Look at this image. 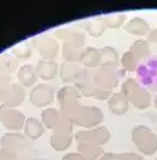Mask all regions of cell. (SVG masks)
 <instances>
[{
  "mask_svg": "<svg viewBox=\"0 0 157 160\" xmlns=\"http://www.w3.org/2000/svg\"><path fill=\"white\" fill-rule=\"evenodd\" d=\"M122 93L136 108L145 110L151 105L152 97L147 88L142 87L135 78H127L122 85Z\"/></svg>",
  "mask_w": 157,
  "mask_h": 160,
  "instance_id": "7a4b0ae2",
  "label": "cell"
},
{
  "mask_svg": "<svg viewBox=\"0 0 157 160\" xmlns=\"http://www.w3.org/2000/svg\"><path fill=\"white\" fill-rule=\"evenodd\" d=\"M19 77H20V81L25 86H31L36 79V73L34 72L31 66H24L19 72Z\"/></svg>",
  "mask_w": 157,
  "mask_h": 160,
  "instance_id": "2e32d148",
  "label": "cell"
},
{
  "mask_svg": "<svg viewBox=\"0 0 157 160\" xmlns=\"http://www.w3.org/2000/svg\"><path fill=\"white\" fill-rule=\"evenodd\" d=\"M75 139L79 142H91V144H106L109 140V131L106 128H97L89 131H81L75 135Z\"/></svg>",
  "mask_w": 157,
  "mask_h": 160,
  "instance_id": "8992f818",
  "label": "cell"
},
{
  "mask_svg": "<svg viewBox=\"0 0 157 160\" xmlns=\"http://www.w3.org/2000/svg\"><path fill=\"white\" fill-rule=\"evenodd\" d=\"M136 148L145 155L151 156L157 151V134L146 125H137L131 132Z\"/></svg>",
  "mask_w": 157,
  "mask_h": 160,
  "instance_id": "3957f363",
  "label": "cell"
},
{
  "mask_svg": "<svg viewBox=\"0 0 157 160\" xmlns=\"http://www.w3.org/2000/svg\"><path fill=\"white\" fill-rule=\"evenodd\" d=\"M118 156H120V154L108 152V154H104V155L99 156L97 160H118Z\"/></svg>",
  "mask_w": 157,
  "mask_h": 160,
  "instance_id": "44dd1931",
  "label": "cell"
},
{
  "mask_svg": "<svg viewBox=\"0 0 157 160\" xmlns=\"http://www.w3.org/2000/svg\"><path fill=\"white\" fill-rule=\"evenodd\" d=\"M79 152L87 159V160H97L103 154V149L97 144L91 142H79Z\"/></svg>",
  "mask_w": 157,
  "mask_h": 160,
  "instance_id": "8fae6325",
  "label": "cell"
},
{
  "mask_svg": "<svg viewBox=\"0 0 157 160\" xmlns=\"http://www.w3.org/2000/svg\"><path fill=\"white\" fill-rule=\"evenodd\" d=\"M55 134L52 136L50 144L52 146L58 150L62 151L64 149H67L70 145L72 141V136H70V125H67V120L65 121H60V124L55 128Z\"/></svg>",
  "mask_w": 157,
  "mask_h": 160,
  "instance_id": "5b68a950",
  "label": "cell"
},
{
  "mask_svg": "<svg viewBox=\"0 0 157 160\" xmlns=\"http://www.w3.org/2000/svg\"><path fill=\"white\" fill-rule=\"evenodd\" d=\"M62 111L65 113V117H67L65 120H70L74 124L83 128L96 126L103 120V115L101 110H98L97 107L81 106L74 100H68L63 102Z\"/></svg>",
  "mask_w": 157,
  "mask_h": 160,
  "instance_id": "6da1fadb",
  "label": "cell"
},
{
  "mask_svg": "<svg viewBox=\"0 0 157 160\" xmlns=\"http://www.w3.org/2000/svg\"><path fill=\"white\" fill-rule=\"evenodd\" d=\"M125 30L132 35L145 37V35L150 34L151 28H150V23L147 20H145L141 17H135L125 24Z\"/></svg>",
  "mask_w": 157,
  "mask_h": 160,
  "instance_id": "ba28073f",
  "label": "cell"
},
{
  "mask_svg": "<svg viewBox=\"0 0 157 160\" xmlns=\"http://www.w3.org/2000/svg\"><path fill=\"white\" fill-rule=\"evenodd\" d=\"M118 160H145L142 155L136 152H122L118 156Z\"/></svg>",
  "mask_w": 157,
  "mask_h": 160,
  "instance_id": "d6986e66",
  "label": "cell"
},
{
  "mask_svg": "<svg viewBox=\"0 0 157 160\" xmlns=\"http://www.w3.org/2000/svg\"><path fill=\"white\" fill-rule=\"evenodd\" d=\"M62 160H87L81 152H70L68 155H65Z\"/></svg>",
  "mask_w": 157,
  "mask_h": 160,
  "instance_id": "ffe728a7",
  "label": "cell"
},
{
  "mask_svg": "<svg viewBox=\"0 0 157 160\" xmlns=\"http://www.w3.org/2000/svg\"><path fill=\"white\" fill-rule=\"evenodd\" d=\"M108 107L114 115H125L128 111V100L122 92L113 93L108 100Z\"/></svg>",
  "mask_w": 157,
  "mask_h": 160,
  "instance_id": "9c48e42d",
  "label": "cell"
},
{
  "mask_svg": "<svg viewBox=\"0 0 157 160\" xmlns=\"http://www.w3.org/2000/svg\"><path fill=\"white\" fill-rule=\"evenodd\" d=\"M53 97H54V91L52 90V87L45 86V85H39L30 93V101L35 106H39V107H43V106L52 103Z\"/></svg>",
  "mask_w": 157,
  "mask_h": 160,
  "instance_id": "52a82bcc",
  "label": "cell"
},
{
  "mask_svg": "<svg viewBox=\"0 0 157 160\" xmlns=\"http://www.w3.org/2000/svg\"><path fill=\"white\" fill-rule=\"evenodd\" d=\"M153 105H155V108L157 110V95H156V97L153 98Z\"/></svg>",
  "mask_w": 157,
  "mask_h": 160,
  "instance_id": "603a6c76",
  "label": "cell"
},
{
  "mask_svg": "<svg viewBox=\"0 0 157 160\" xmlns=\"http://www.w3.org/2000/svg\"><path fill=\"white\" fill-rule=\"evenodd\" d=\"M125 18L126 15L121 14V15H113V17H108V19L106 20V24L109 27V28H117L123 24L125 22Z\"/></svg>",
  "mask_w": 157,
  "mask_h": 160,
  "instance_id": "ac0fdd59",
  "label": "cell"
},
{
  "mask_svg": "<svg viewBox=\"0 0 157 160\" xmlns=\"http://www.w3.org/2000/svg\"><path fill=\"white\" fill-rule=\"evenodd\" d=\"M130 52L133 54V57H135L137 61L150 58V56H151L150 42H148V41H145V39H138V41H136V42L131 46Z\"/></svg>",
  "mask_w": 157,
  "mask_h": 160,
  "instance_id": "30bf717a",
  "label": "cell"
},
{
  "mask_svg": "<svg viewBox=\"0 0 157 160\" xmlns=\"http://www.w3.org/2000/svg\"><path fill=\"white\" fill-rule=\"evenodd\" d=\"M24 130H25L26 136H29V138L33 139V140L40 138V136L43 135V132H44L43 125L39 122L36 118H34V117H30V118L26 120L25 126H24Z\"/></svg>",
  "mask_w": 157,
  "mask_h": 160,
  "instance_id": "4fadbf2b",
  "label": "cell"
},
{
  "mask_svg": "<svg viewBox=\"0 0 157 160\" xmlns=\"http://www.w3.org/2000/svg\"><path fill=\"white\" fill-rule=\"evenodd\" d=\"M122 64H123V67H125L126 71L133 72V71H136V68H137L138 61H137V59L133 57V54L128 51V52H126V53L123 54V57H122Z\"/></svg>",
  "mask_w": 157,
  "mask_h": 160,
  "instance_id": "e0dca14e",
  "label": "cell"
},
{
  "mask_svg": "<svg viewBox=\"0 0 157 160\" xmlns=\"http://www.w3.org/2000/svg\"><path fill=\"white\" fill-rule=\"evenodd\" d=\"M137 74L145 86L157 91V58H150L142 63L137 69Z\"/></svg>",
  "mask_w": 157,
  "mask_h": 160,
  "instance_id": "277c9868",
  "label": "cell"
},
{
  "mask_svg": "<svg viewBox=\"0 0 157 160\" xmlns=\"http://www.w3.org/2000/svg\"><path fill=\"white\" fill-rule=\"evenodd\" d=\"M57 72H58V66L53 61H40L36 68V74H39L43 79L54 78Z\"/></svg>",
  "mask_w": 157,
  "mask_h": 160,
  "instance_id": "7c38bea8",
  "label": "cell"
},
{
  "mask_svg": "<svg viewBox=\"0 0 157 160\" xmlns=\"http://www.w3.org/2000/svg\"><path fill=\"white\" fill-rule=\"evenodd\" d=\"M156 160H157V159H156Z\"/></svg>",
  "mask_w": 157,
  "mask_h": 160,
  "instance_id": "d4e9b609",
  "label": "cell"
},
{
  "mask_svg": "<svg viewBox=\"0 0 157 160\" xmlns=\"http://www.w3.org/2000/svg\"><path fill=\"white\" fill-rule=\"evenodd\" d=\"M42 118L43 122L47 125L49 129H55L60 124V118H59V112L54 108H47L42 112Z\"/></svg>",
  "mask_w": 157,
  "mask_h": 160,
  "instance_id": "5bb4252c",
  "label": "cell"
},
{
  "mask_svg": "<svg viewBox=\"0 0 157 160\" xmlns=\"http://www.w3.org/2000/svg\"><path fill=\"white\" fill-rule=\"evenodd\" d=\"M148 42H152L155 44H157V29H153L148 34Z\"/></svg>",
  "mask_w": 157,
  "mask_h": 160,
  "instance_id": "7402d4cb",
  "label": "cell"
},
{
  "mask_svg": "<svg viewBox=\"0 0 157 160\" xmlns=\"http://www.w3.org/2000/svg\"><path fill=\"white\" fill-rule=\"evenodd\" d=\"M38 160H45V159H38Z\"/></svg>",
  "mask_w": 157,
  "mask_h": 160,
  "instance_id": "cb8c5ba5",
  "label": "cell"
},
{
  "mask_svg": "<svg viewBox=\"0 0 157 160\" xmlns=\"http://www.w3.org/2000/svg\"><path fill=\"white\" fill-rule=\"evenodd\" d=\"M101 52L93 48L87 49L83 54H82V61L84 63V66L87 67H96L99 62H101Z\"/></svg>",
  "mask_w": 157,
  "mask_h": 160,
  "instance_id": "9a60e30c",
  "label": "cell"
}]
</instances>
